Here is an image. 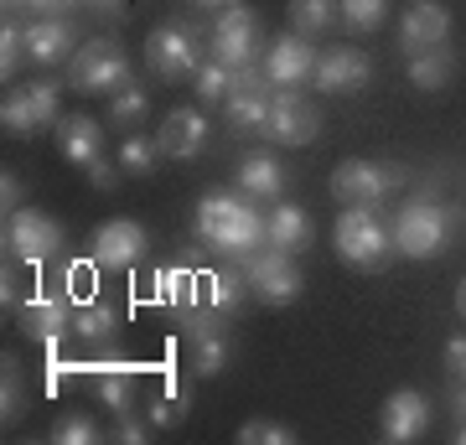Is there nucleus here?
Returning <instances> with one entry per match:
<instances>
[{
	"label": "nucleus",
	"mask_w": 466,
	"mask_h": 445,
	"mask_svg": "<svg viewBox=\"0 0 466 445\" xmlns=\"http://www.w3.org/2000/svg\"><path fill=\"white\" fill-rule=\"evenodd\" d=\"M400 259H441L451 244V207L441 197H410L389 223Z\"/></svg>",
	"instance_id": "obj_2"
},
{
	"label": "nucleus",
	"mask_w": 466,
	"mask_h": 445,
	"mask_svg": "<svg viewBox=\"0 0 466 445\" xmlns=\"http://www.w3.org/2000/svg\"><path fill=\"white\" fill-rule=\"evenodd\" d=\"M73 42H78V32H73V21H67V16H36V21H26V52H32V63H42V67L67 63V57L78 52Z\"/></svg>",
	"instance_id": "obj_20"
},
{
	"label": "nucleus",
	"mask_w": 466,
	"mask_h": 445,
	"mask_svg": "<svg viewBox=\"0 0 466 445\" xmlns=\"http://www.w3.org/2000/svg\"><path fill=\"white\" fill-rule=\"evenodd\" d=\"M296 440H300L296 430L280 425V420H265V414L238 430V445H296Z\"/></svg>",
	"instance_id": "obj_38"
},
{
	"label": "nucleus",
	"mask_w": 466,
	"mask_h": 445,
	"mask_svg": "<svg viewBox=\"0 0 466 445\" xmlns=\"http://www.w3.org/2000/svg\"><path fill=\"white\" fill-rule=\"evenodd\" d=\"M451 414L466 420V379H451Z\"/></svg>",
	"instance_id": "obj_45"
},
{
	"label": "nucleus",
	"mask_w": 466,
	"mask_h": 445,
	"mask_svg": "<svg viewBox=\"0 0 466 445\" xmlns=\"http://www.w3.org/2000/svg\"><path fill=\"white\" fill-rule=\"evenodd\" d=\"M150 430H156L150 420H140L135 410H125V414H115V430H109V435H115V440H125V445H146Z\"/></svg>",
	"instance_id": "obj_40"
},
{
	"label": "nucleus",
	"mask_w": 466,
	"mask_h": 445,
	"mask_svg": "<svg viewBox=\"0 0 466 445\" xmlns=\"http://www.w3.org/2000/svg\"><path fill=\"white\" fill-rule=\"evenodd\" d=\"M394 182H400V171H383L379 161H363V156L332 166V197L348 207H379Z\"/></svg>",
	"instance_id": "obj_13"
},
{
	"label": "nucleus",
	"mask_w": 466,
	"mask_h": 445,
	"mask_svg": "<svg viewBox=\"0 0 466 445\" xmlns=\"http://www.w3.org/2000/svg\"><path fill=\"white\" fill-rule=\"evenodd\" d=\"M67 244V233L57 217L36 213V207H16V213H5V254L21 264H47L57 259Z\"/></svg>",
	"instance_id": "obj_7"
},
{
	"label": "nucleus",
	"mask_w": 466,
	"mask_h": 445,
	"mask_svg": "<svg viewBox=\"0 0 466 445\" xmlns=\"http://www.w3.org/2000/svg\"><path fill=\"white\" fill-rule=\"evenodd\" d=\"M73 311H78V300L73 296H63V290H42V296H26L16 306V327L26 331V342L57 347V342H67V331H73Z\"/></svg>",
	"instance_id": "obj_11"
},
{
	"label": "nucleus",
	"mask_w": 466,
	"mask_h": 445,
	"mask_svg": "<svg viewBox=\"0 0 466 445\" xmlns=\"http://www.w3.org/2000/svg\"><path fill=\"white\" fill-rule=\"evenodd\" d=\"M456 445H466V420H456Z\"/></svg>",
	"instance_id": "obj_50"
},
{
	"label": "nucleus",
	"mask_w": 466,
	"mask_h": 445,
	"mask_svg": "<svg viewBox=\"0 0 466 445\" xmlns=\"http://www.w3.org/2000/svg\"><path fill=\"white\" fill-rule=\"evenodd\" d=\"M192 238H198L208 254H223V259L244 264L249 254L269 244V213H259V197H249L244 187L233 192H202L198 213H192Z\"/></svg>",
	"instance_id": "obj_1"
},
{
	"label": "nucleus",
	"mask_w": 466,
	"mask_h": 445,
	"mask_svg": "<svg viewBox=\"0 0 466 445\" xmlns=\"http://www.w3.org/2000/svg\"><path fill=\"white\" fill-rule=\"evenodd\" d=\"M238 187L249 192V197L259 202H275L285 192V166L280 156H269V150H259V156H244L238 161Z\"/></svg>",
	"instance_id": "obj_23"
},
{
	"label": "nucleus",
	"mask_w": 466,
	"mask_h": 445,
	"mask_svg": "<svg viewBox=\"0 0 466 445\" xmlns=\"http://www.w3.org/2000/svg\"><path fill=\"white\" fill-rule=\"evenodd\" d=\"M192 88H198V104H223L233 94V67H223V63H208L198 67V78H192Z\"/></svg>",
	"instance_id": "obj_35"
},
{
	"label": "nucleus",
	"mask_w": 466,
	"mask_h": 445,
	"mask_svg": "<svg viewBox=\"0 0 466 445\" xmlns=\"http://www.w3.org/2000/svg\"><path fill=\"white\" fill-rule=\"evenodd\" d=\"M208 306L213 311H223V316H233L244 300H254V290H249V275H244V264H228V269H213L208 275Z\"/></svg>",
	"instance_id": "obj_25"
},
{
	"label": "nucleus",
	"mask_w": 466,
	"mask_h": 445,
	"mask_svg": "<svg viewBox=\"0 0 466 445\" xmlns=\"http://www.w3.org/2000/svg\"><path fill=\"white\" fill-rule=\"evenodd\" d=\"M441 363H446L451 379H466V331H456L446 342V352H441Z\"/></svg>",
	"instance_id": "obj_41"
},
{
	"label": "nucleus",
	"mask_w": 466,
	"mask_h": 445,
	"mask_svg": "<svg viewBox=\"0 0 466 445\" xmlns=\"http://www.w3.org/2000/svg\"><path fill=\"white\" fill-rule=\"evenodd\" d=\"M32 52H26V26H16V21H5L0 26V78L16 83V67L26 63Z\"/></svg>",
	"instance_id": "obj_37"
},
{
	"label": "nucleus",
	"mask_w": 466,
	"mask_h": 445,
	"mask_svg": "<svg viewBox=\"0 0 466 445\" xmlns=\"http://www.w3.org/2000/svg\"><path fill=\"white\" fill-rule=\"evenodd\" d=\"M456 311L466 316V275H461V285H456Z\"/></svg>",
	"instance_id": "obj_48"
},
{
	"label": "nucleus",
	"mask_w": 466,
	"mask_h": 445,
	"mask_svg": "<svg viewBox=\"0 0 466 445\" xmlns=\"http://www.w3.org/2000/svg\"><path fill=\"white\" fill-rule=\"evenodd\" d=\"M156 161H161V146H156L150 135H140V130L125 135V146H119V171H130V177H150Z\"/></svg>",
	"instance_id": "obj_34"
},
{
	"label": "nucleus",
	"mask_w": 466,
	"mask_h": 445,
	"mask_svg": "<svg viewBox=\"0 0 466 445\" xmlns=\"http://www.w3.org/2000/svg\"><path fill=\"white\" fill-rule=\"evenodd\" d=\"M244 275H249V290H254L259 306H290V300H300V290H306L296 254H285V248H275V244L249 254V259H244Z\"/></svg>",
	"instance_id": "obj_8"
},
{
	"label": "nucleus",
	"mask_w": 466,
	"mask_h": 445,
	"mask_svg": "<svg viewBox=\"0 0 466 445\" xmlns=\"http://www.w3.org/2000/svg\"><path fill=\"white\" fill-rule=\"evenodd\" d=\"M78 5H94V0H78Z\"/></svg>",
	"instance_id": "obj_51"
},
{
	"label": "nucleus",
	"mask_w": 466,
	"mask_h": 445,
	"mask_svg": "<svg viewBox=\"0 0 466 445\" xmlns=\"http://www.w3.org/2000/svg\"><path fill=\"white\" fill-rule=\"evenodd\" d=\"M88 379H94V399H99V404H104L109 414L135 410V368H125V363H104V368H94Z\"/></svg>",
	"instance_id": "obj_24"
},
{
	"label": "nucleus",
	"mask_w": 466,
	"mask_h": 445,
	"mask_svg": "<svg viewBox=\"0 0 466 445\" xmlns=\"http://www.w3.org/2000/svg\"><path fill=\"white\" fill-rule=\"evenodd\" d=\"M150 248V233L135 223V217H109L94 238H88V264L94 269H135V264L146 259Z\"/></svg>",
	"instance_id": "obj_12"
},
{
	"label": "nucleus",
	"mask_w": 466,
	"mask_h": 445,
	"mask_svg": "<svg viewBox=\"0 0 466 445\" xmlns=\"http://www.w3.org/2000/svg\"><path fill=\"white\" fill-rule=\"evenodd\" d=\"M26 94H32V109H36V125L52 130V125H63V104H57V83L42 78V83H26Z\"/></svg>",
	"instance_id": "obj_39"
},
{
	"label": "nucleus",
	"mask_w": 466,
	"mask_h": 445,
	"mask_svg": "<svg viewBox=\"0 0 466 445\" xmlns=\"http://www.w3.org/2000/svg\"><path fill=\"white\" fill-rule=\"evenodd\" d=\"M337 259L352 269H383L394 259V233L383 228L373 207H348L337 217Z\"/></svg>",
	"instance_id": "obj_5"
},
{
	"label": "nucleus",
	"mask_w": 466,
	"mask_h": 445,
	"mask_svg": "<svg viewBox=\"0 0 466 445\" xmlns=\"http://www.w3.org/2000/svg\"><path fill=\"white\" fill-rule=\"evenodd\" d=\"M269 244L285 248V254H306V248L317 244L311 213H306L300 202H275V207H269Z\"/></svg>",
	"instance_id": "obj_21"
},
{
	"label": "nucleus",
	"mask_w": 466,
	"mask_h": 445,
	"mask_svg": "<svg viewBox=\"0 0 466 445\" xmlns=\"http://www.w3.org/2000/svg\"><path fill=\"white\" fill-rule=\"evenodd\" d=\"M368 78H373V63H368L363 47H327V52H317V73H311V83H317L321 94H358V88H368Z\"/></svg>",
	"instance_id": "obj_18"
},
{
	"label": "nucleus",
	"mask_w": 466,
	"mask_h": 445,
	"mask_svg": "<svg viewBox=\"0 0 466 445\" xmlns=\"http://www.w3.org/2000/svg\"><path fill=\"white\" fill-rule=\"evenodd\" d=\"M208 135H213V125L202 119V109H171L161 119V130H156V146L171 161H192V156L208 150Z\"/></svg>",
	"instance_id": "obj_19"
},
{
	"label": "nucleus",
	"mask_w": 466,
	"mask_h": 445,
	"mask_svg": "<svg viewBox=\"0 0 466 445\" xmlns=\"http://www.w3.org/2000/svg\"><path fill=\"white\" fill-rule=\"evenodd\" d=\"M383 16H389V0H337V21H342L352 36L379 32Z\"/></svg>",
	"instance_id": "obj_31"
},
{
	"label": "nucleus",
	"mask_w": 466,
	"mask_h": 445,
	"mask_svg": "<svg viewBox=\"0 0 466 445\" xmlns=\"http://www.w3.org/2000/svg\"><path fill=\"white\" fill-rule=\"evenodd\" d=\"M67 342L78 347L84 358H94V363H104L109 352L119 347V311L109 306V300H78V311H73V331H67Z\"/></svg>",
	"instance_id": "obj_14"
},
{
	"label": "nucleus",
	"mask_w": 466,
	"mask_h": 445,
	"mask_svg": "<svg viewBox=\"0 0 466 445\" xmlns=\"http://www.w3.org/2000/svg\"><path fill=\"white\" fill-rule=\"evenodd\" d=\"M67 83L78 94H119L130 83V57L115 36H94L67 57Z\"/></svg>",
	"instance_id": "obj_6"
},
{
	"label": "nucleus",
	"mask_w": 466,
	"mask_h": 445,
	"mask_svg": "<svg viewBox=\"0 0 466 445\" xmlns=\"http://www.w3.org/2000/svg\"><path fill=\"white\" fill-rule=\"evenodd\" d=\"M0 5H5V21H16L21 11H32V0H0Z\"/></svg>",
	"instance_id": "obj_46"
},
{
	"label": "nucleus",
	"mask_w": 466,
	"mask_h": 445,
	"mask_svg": "<svg viewBox=\"0 0 466 445\" xmlns=\"http://www.w3.org/2000/svg\"><path fill=\"white\" fill-rule=\"evenodd\" d=\"M57 146H63V156L73 166H88L104 156V125H94L88 115H63V125H57Z\"/></svg>",
	"instance_id": "obj_22"
},
{
	"label": "nucleus",
	"mask_w": 466,
	"mask_h": 445,
	"mask_svg": "<svg viewBox=\"0 0 466 445\" xmlns=\"http://www.w3.org/2000/svg\"><path fill=\"white\" fill-rule=\"evenodd\" d=\"M311 73H317V47H311L300 32H285L265 47L269 88H300V83H311Z\"/></svg>",
	"instance_id": "obj_16"
},
{
	"label": "nucleus",
	"mask_w": 466,
	"mask_h": 445,
	"mask_svg": "<svg viewBox=\"0 0 466 445\" xmlns=\"http://www.w3.org/2000/svg\"><path fill=\"white\" fill-rule=\"evenodd\" d=\"M84 177H88L94 187H99V192H109V187L119 182V171H115L109 161H104V156H99V161H88V166H84Z\"/></svg>",
	"instance_id": "obj_42"
},
{
	"label": "nucleus",
	"mask_w": 466,
	"mask_h": 445,
	"mask_svg": "<svg viewBox=\"0 0 466 445\" xmlns=\"http://www.w3.org/2000/svg\"><path fill=\"white\" fill-rule=\"evenodd\" d=\"M208 63V36L198 26H187V21H167V26H156L146 36V67L156 78H198V67Z\"/></svg>",
	"instance_id": "obj_4"
},
{
	"label": "nucleus",
	"mask_w": 466,
	"mask_h": 445,
	"mask_svg": "<svg viewBox=\"0 0 466 445\" xmlns=\"http://www.w3.org/2000/svg\"><path fill=\"white\" fill-rule=\"evenodd\" d=\"M21 410H26V389H21V363H16V358H5V363H0V420L11 425V420H21Z\"/></svg>",
	"instance_id": "obj_36"
},
{
	"label": "nucleus",
	"mask_w": 466,
	"mask_h": 445,
	"mask_svg": "<svg viewBox=\"0 0 466 445\" xmlns=\"http://www.w3.org/2000/svg\"><path fill=\"white\" fill-rule=\"evenodd\" d=\"M451 73H456L451 47H431V52H415V57H410V83H415V88H425V94L446 88Z\"/></svg>",
	"instance_id": "obj_27"
},
{
	"label": "nucleus",
	"mask_w": 466,
	"mask_h": 445,
	"mask_svg": "<svg viewBox=\"0 0 466 445\" xmlns=\"http://www.w3.org/2000/svg\"><path fill=\"white\" fill-rule=\"evenodd\" d=\"M269 146H311L321 135V109L300 88H275L269 94V119L259 125Z\"/></svg>",
	"instance_id": "obj_10"
},
{
	"label": "nucleus",
	"mask_w": 466,
	"mask_h": 445,
	"mask_svg": "<svg viewBox=\"0 0 466 445\" xmlns=\"http://www.w3.org/2000/svg\"><path fill=\"white\" fill-rule=\"evenodd\" d=\"M177 331H182L187 352H192V379L228 373L233 342H228V316L223 311H213L208 300L202 306H187V311H177Z\"/></svg>",
	"instance_id": "obj_3"
},
{
	"label": "nucleus",
	"mask_w": 466,
	"mask_h": 445,
	"mask_svg": "<svg viewBox=\"0 0 466 445\" xmlns=\"http://www.w3.org/2000/svg\"><path fill=\"white\" fill-rule=\"evenodd\" d=\"M0 125H5V135H21V140H32V135L42 130L26 88H5V99H0Z\"/></svg>",
	"instance_id": "obj_30"
},
{
	"label": "nucleus",
	"mask_w": 466,
	"mask_h": 445,
	"mask_svg": "<svg viewBox=\"0 0 466 445\" xmlns=\"http://www.w3.org/2000/svg\"><path fill=\"white\" fill-rule=\"evenodd\" d=\"M198 11H223V5H244V0H192Z\"/></svg>",
	"instance_id": "obj_47"
},
{
	"label": "nucleus",
	"mask_w": 466,
	"mask_h": 445,
	"mask_svg": "<svg viewBox=\"0 0 466 445\" xmlns=\"http://www.w3.org/2000/svg\"><path fill=\"white\" fill-rule=\"evenodd\" d=\"M269 94L275 88H233L228 99H223V115H228L233 130H259L269 119Z\"/></svg>",
	"instance_id": "obj_26"
},
{
	"label": "nucleus",
	"mask_w": 466,
	"mask_h": 445,
	"mask_svg": "<svg viewBox=\"0 0 466 445\" xmlns=\"http://www.w3.org/2000/svg\"><path fill=\"white\" fill-rule=\"evenodd\" d=\"M208 57L223 67H249V63H265L259 57V16L249 5H223L208 32Z\"/></svg>",
	"instance_id": "obj_9"
},
{
	"label": "nucleus",
	"mask_w": 466,
	"mask_h": 445,
	"mask_svg": "<svg viewBox=\"0 0 466 445\" xmlns=\"http://www.w3.org/2000/svg\"><path fill=\"white\" fill-rule=\"evenodd\" d=\"M73 5H78V0H32V16H63Z\"/></svg>",
	"instance_id": "obj_44"
},
{
	"label": "nucleus",
	"mask_w": 466,
	"mask_h": 445,
	"mask_svg": "<svg viewBox=\"0 0 466 445\" xmlns=\"http://www.w3.org/2000/svg\"><path fill=\"white\" fill-rule=\"evenodd\" d=\"M187 410H192V389L171 379L167 389H161V394L146 404V420H150L156 430H171V425H182V420H187Z\"/></svg>",
	"instance_id": "obj_28"
},
{
	"label": "nucleus",
	"mask_w": 466,
	"mask_h": 445,
	"mask_svg": "<svg viewBox=\"0 0 466 445\" xmlns=\"http://www.w3.org/2000/svg\"><path fill=\"white\" fill-rule=\"evenodd\" d=\"M125 0H94V11H119Z\"/></svg>",
	"instance_id": "obj_49"
},
{
	"label": "nucleus",
	"mask_w": 466,
	"mask_h": 445,
	"mask_svg": "<svg viewBox=\"0 0 466 445\" xmlns=\"http://www.w3.org/2000/svg\"><path fill=\"white\" fill-rule=\"evenodd\" d=\"M21 197H26V192H21V177H16V171H5V177H0V207H5V213H16Z\"/></svg>",
	"instance_id": "obj_43"
},
{
	"label": "nucleus",
	"mask_w": 466,
	"mask_h": 445,
	"mask_svg": "<svg viewBox=\"0 0 466 445\" xmlns=\"http://www.w3.org/2000/svg\"><path fill=\"white\" fill-rule=\"evenodd\" d=\"M332 26H337V0H290V32H300L306 42L327 36Z\"/></svg>",
	"instance_id": "obj_29"
},
{
	"label": "nucleus",
	"mask_w": 466,
	"mask_h": 445,
	"mask_svg": "<svg viewBox=\"0 0 466 445\" xmlns=\"http://www.w3.org/2000/svg\"><path fill=\"white\" fill-rule=\"evenodd\" d=\"M52 445H99L104 440V430H99V420L88 410H67L57 425H52V435H47Z\"/></svg>",
	"instance_id": "obj_32"
},
{
	"label": "nucleus",
	"mask_w": 466,
	"mask_h": 445,
	"mask_svg": "<svg viewBox=\"0 0 466 445\" xmlns=\"http://www.w3.org/2000/svg\"><path fill=\"white\" fill-rule=\"evenodd\" d=\"M425 430H431V399L420 394V389H394V394L383 399L379 435L389 445H415Z\"/></svg>",
	"instance_id": "obj_15"
},
{
	"label": "nucleus",
	"mask_w": 466,
	"mask_h": 445,
	"mask_svg": "<svg viewBox=\"0 0 466 445\" xmlns=\"http://www.w3.org/2000/svg\"><path fill=\"white\" fill-rule=\"evenodd\" d=\"M451 36V11L441 0H410L400 16V52L415 57V52H431V47H446Z\"/></svg>",
	"instance_id": "obj_17"
},
{
	"label": "nucleus",
	"mask_w": 466,
	"mask_h": 445,
	"mask_svg": "<svg viewBox=\"0 0 466 445\" xmlns=\"http://www.w3.org/2000/svg\"><path fill=\"white\" fill-rule=\"evenodd\" d=\"M146 115H150V94H146V88L125 83L119 94H109V125H125V130H135V125H146Z\"/></svg>",
	"instance_id": "obj_33"
}]
</instances>
